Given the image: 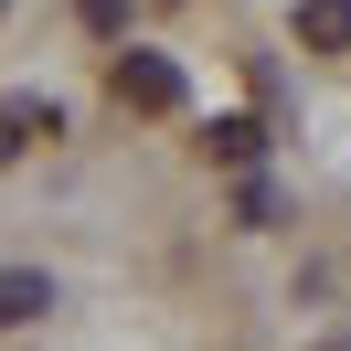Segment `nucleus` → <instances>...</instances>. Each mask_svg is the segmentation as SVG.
I'll return each instance as SVG.
<instances>
[{
    "mask_svg": "<svg viewBox=\"0 0 351 351\" xmlns=\"http://www.w3.org/2000/svg\"><path fill=\"white\" fill-rule=\"evenodd\" d=\"M107 96H117V107H138V117H171V107H181V64H171V53H149V43H128V53L107 64Z\"/></svg>",
    "mask_w": 351,
    "mask_h": 351,
    "instance_id": "nucleus-1",
    "label": "nucleus"
},
{
    "mask_svg": "<svg viewBox=\"0 0 351 351\" xmlns=\"http://www.w3.org/2000/svg\"><path fill=\"white\" fill-rule=\"evenodd\" d=\"M32 138H64V117H53L43 96H0V160H22Z\"/></svg>",
    "mask_w": 351,
    "mask_h": 351,
    "instance_id": "nucleus-2",
    "label": "nucleus"
},
{
    "mask_svg": "<svg viewBox=\"0 0 351 351\" xmlns=\"http://www.w3.org/2000/svg\"><path fill=\"white\" fill-rule=\"evenodd\" d=\"M298 53H351V0H298Z\"/></svg>",
    "mask_w": 351,
    "mask_h": 351,
    "instance_id": "nucleus-3",
    "label": "nucleus"
},
{
    "mask_svg": "<svg viewBox=\"0 0 351 351\" xmlns=\"http://www.w3.org/2000/svg\"><path fill=\"white\" fill-rule=\"evenodd\" d=\"M43 308H53V277H43V266H0V330L43 319Z\"/></svg>",
    "mask_w": 351,
    "mask_h": 351,
    "instance_id": "nucleus-4",
    "label": "nucleus"
},
{
    "mask_svg": "<svg viewBox=\"0 0 351 351\" xmlns=\"http://www.w3.org/2000/svg\"><path fill=\"white\" fill-rule=\"evenodd\" d=\"M202 149H213V160H234V171H245V160L266 149V128H256V117H213V128H202Z\"/></svg>",
    "mask_w": 351,
    "mask_h": 351,
    "instance_id": "nucleus-5",
    "label": "nucleus"
},
{
    "mask_svg": "<svg viewBox=\"0 0 351 351\" xmlns=\"http://www.w3.org/2000/svg\"><path fill=\"white\" fill-rule=\"evenodd\" d=\"M86 11V32H128V0H75Z\"/></svg>",
    "mask_w": 351,
    "mask_h": 351,
    "instance_id": "nucleus-6",
    "label": "nucleus"
},
{
    "mask_svg": "<svg viewBox=\"0 0 351 351\" xmlns=\"http://www.w3.org/2000/svg\"><path fill=\"white\" fill-rule=\"evenodd\" d=\"M0 11H11V0H0Z\"/></svg>",
    "mask_w": 351,
    "mask_h": 351,
    "instance_id": "nucleus-7",
    "label": "nucleus"
}]
</instances>
